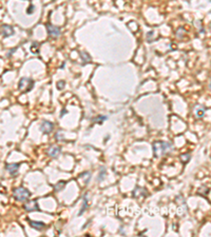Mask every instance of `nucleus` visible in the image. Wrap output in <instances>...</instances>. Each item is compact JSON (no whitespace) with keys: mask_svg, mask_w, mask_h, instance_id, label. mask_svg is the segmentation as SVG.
<instances>
[{"mask_svg":"<svg viewBox=\"0 0 211 237\" xmlns=\"http://www.w3.org/2000/svg\"><path fill=\"white\" fill-rule=\"evenodd\" d=\"M171 148V144L165 141H155L153 144V152L155 157H160L161 155L166 154L168 150Z\"/></svg>","mask_w":211,"mask_h":237,"instance_id":"f257e3e1","label":"nucleus"},{"mask_svg":"<svg viewBox=\"0 0 211 237\" xmlns=\"http://www.w3.org/2000/svg\"><path fill=\"white\" fill-rule=\"evenodd\" d=\"M13 196L14 198L18 200V201H27L31 196V192L28 189L23 187H16V189L13 191Z\"/></svg>","mask_w":211,"mask_h":237,"instance_id":"f03ea898","label":"nucleus"},{"mask_svg":"<svg viewBox=\"0 0 211 237\" xmlns=\"http://www.w3.org/2000/svg\"><path fill=\"white\" fill-rule=\"evenodd\" d=\"M33 88H34V80L32 78L23 77L20 79L19 84H18V88H19V91L22 94L29 93Z\"/></svg>","mask_w":211,"mask_h":237,"instance_id":"7ed1b4c3","label":"nucleus"},{"mask_svg":"<svg viewBox=\"0 0 211 237\" xmlns=\"http://www.w3.org/2000/svg\"><path fill=\"white\" fill-rule=\"evenodd\" d=\"M24 210L27 211V212H35V211H39L37 200L33 199V200H29V201H27V204L24 205Z\"/></svg>","mask_w":211,"mask_h":237,"instance_id":"20e7f679","label":"nucleus"},{"mask_svg":"<svg viewBox=\"0 0 211 237\" xmlns=\"http://www.w3.org/2000/svg\"><path fill=\"white\" fill-rule=\"evenodd\" d=\"M46 30H48V33L51 37H54V38H57L60 36V28L55 27V25H52V24H46Z\"/></svg>","mask_w":211,"mask_h":237,"instance_id":"39448f33","label":"nucleus"},{"mask_svg":"<svg viewBox=\"0 0 211 237\" xmlns=\"http://www.w3.org/2000/svg\"><path fill=\"white\" fill-rule=\"evenodd\" d=\"M54 129V124L50 121H43L40 126V131L43 133V134H49L53 131Z\"/></svg>","mask_w":211,"mask_h":237,"instance_id":"423d86ee","label":"nucleus"},{"mask_svg":"<svg viewBox=\"0 0 211 237\" xmlns=\"http://www.w3.org/2000/svg\"><path fill=\"white\" fill-rule=\"evenodd\" d=\"M60 148L57 147V145H52L51 148H49L46 151V155L50 156L52 158H56L58 157V155L60 154Z\"/></svg>","mask_w":211,"mask_h":237,"instance_id":"0eeeda50","label":"nucleus"},{"mask_svg":"<svg viewBox=\"0 0 211 237\" xmlns=\"http://www.w3.org/2000/svg\"><path fill=\"white\" fill-rule=\"evenodd\" d=\"M15 31L14 28H13V27H11V25H7V24H4L2 25L1 28V34L3 37H10V36L14 35Z\"/></svg>","mask_w":211,"mask_h":237,"instance_id":"6e6552de","label":"nucleus"},{"mask_svg":"<svg viewBox=\"0 0 211 237\" xmlns=\"http://www.w3.org/2000/svg\"><path fill=\"white\" fill-rule=\"evenodd\" d=\"M18 168H19V165H18V163H9V165L6 166L7 171L9 172L12 176H16L17 175Z\"/></svg>","mask_w":211,"mask_h":237,"instance_id":"1a4fd4ad","label":"nucleus"},{"mask_svg":"<svg viewBox=\"0 0 211 237\" xmlns=\"http://www.w3.org/2000/svg\"><path fill=\"white\" fill-rule=\"evenodd\" d=\"M29 223H30V226H32V228H34L35 230H38V231H41L46 226L45 223L41 222V221H33V220L29 219Z\"/></svg>","mask_w":211,"mask_h":237,"instance_id":"9d476101","label":"nucleus"},{"mask_svg":"<svg viewBox=\"0 0 211 237\" xmlns=\"http://www.w3.org/2000/svg\"><path fill=\"white\" fill-rule=\"evenodd\" d=\"M64 186H66V182H64V181H59L58 183L56 184V187H55V191H59V190H61Z\"/></svg>","mask_w":211,"mask_h":237,"instance_id":"9b49d317","label":"nucleus"},{"mask_svg":"<svg viewBox=\"0 0 211 237\" xmlns=\"http://www.w3.org/2000/svg\"><path fill=\"white\" fill-rule=\"evenodd\" d=\"M80 56L85 57V58H83V60H85L86 62L91 60V57H90V55H89V54H88V53H86V52H81V53H80Z\"/></svg>","mask_w":211,"mask_h":237,"instance_id":"f8f14e48","label":"nucleus"},{"mask_svg":"<svg viewBox=\"0 0 211 237\" xmlns=\"http://www.w3.org/2000/svg\"><path fill=\"white\" fill-rule=\"evenodd\" d=\"M106 119H107V117H105V116H99V117H98V119H96V121H97L98 123H101V122H103V120H106Z\"/></svg>","mask_w":211,"mask_h":237,"instance_id":"ddd939ff","label":"nucleus"},{"mask_svg":"<svg viewBox=\"0 0 211 237\" xmlns=\"http://www.w3.org/2000/svg\"><path fill=\"white\" fill-rule=\"evenodd\" d=\"M57 84H58V85H57V88H58L59 90H61L62 88H64V84H66V83H64V81H59L58 83H57Z\"/></svg>","mask_w":211,"mask_h":237,"instance_id":"4468645a","label":"nucleus"},{"mask_svg":"<svg viewBox=\"0 0 211 237\" xmlns=\"http://www.w3.org/2000/svg\"><path fill=\"white\" fill-rule=\"evenodd\" d=\"M34 6H33V4H32V6H31V7H29V10H28V11H27V13H28V14H33V12H34Z\"/></svg>","mask_w":211,"mask_h":237,"instance_id":"2eb2a0df","label":"nucleus"}]
</instances>
